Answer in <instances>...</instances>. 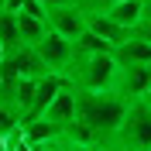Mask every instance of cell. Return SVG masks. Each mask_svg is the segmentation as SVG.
Returning a JSON list of instances; mask_svg holds the SVG:
<instances>
[{
    "instance_id": "cell-1",
    "label": "cell",
    "mask_w": 151,
    "mask_h": 151,
    "mask_svg": "<svg viewBox=\"0 0 151 151\" xmlns=\"http://www.w3.org/2000/svg\"><path fill=\"white\" fill-rule=\"evenodd\" d=\"M124 110H127V100H124L117 89H76L72 124L86 127L96 144H103V141H110L113 134H117Z\"/></svg>"
},
{
    "instance_id": "cell-2",
    "label": "cell",
    "mask_w": 151,
    "mask_h": 151,
    "mask_svg": "<svg viewBox=\"0 0 151 151\" xmlns=\"http://www.w3.org/2000/svg\"><path fill=\"white\" fill-rule=\"evenodd\" d=\"M65 79L76 89H113L117 62H113L110 52H76L72 48V62L65 69Z\"/></svg>"
},
{
    "instance_id": "cell-3",
    "label": "cell",
    "mask_w": 151,
    "mask_h": 151,
    "mask_svg": "<svg viewBox=\"0 0 151 151\" xmlns=\"http://www.w3.org/2000/svg\"><path fill=\"white\" fill-rule=\"evenodd\" d=\"M110 141L124 151H151V96L127 100L120 127H117V134Z\"/></svg>"
},
{
    "instance_id": "cell-4",
    "label": "cell",
    "mask_w": 151,
    "mask_h": 151,
    "mask_svg": "<svg viewBox=\"0 0 151 151\" xmlns=\"http://www.w3.org/2000/svg\"><path fill=\"white\" fill-rule=\"evenodd\" d=\"M45 62L35 55V48L31 45H14L7 48V55L0 58V79H14V76H28V79H38V76H45Z\"/></svg>"
},
{
    "instance_id": "cell-5",
    "label": "cell",
    "mask_w": 151,
    "mask_h": 151,
    "mask_svg": "<svg viewBox=\"0 0 151 151\" xmlns=\"http://www.w3.org/2000/svg\"><path fill=\"white\" fill-rule=\"evenodd\" d=\"M31 48H35V55L45 62L48 72H62V76H65L69 62H72V41H65V38L55 35V31H45Z\"/></svg>"
},
{
    "instance_id": "cell-6",
    "label": "cell",
    "mask_w": 151,
    "mask_h": 151,
    "mask_svg": "<svg viewBox=\"0 0 151 151\" xmlns=\"http://www.w3.org/2000/svg\"><path fill=\"white\" fill-rule=\"evenodd\" d=\"M45 24L48 31L62 35L65 41H76V38L86 31V10L79 4H65V7H48L45 10Z\"/></svg>"
},
{
    "instance_id": "cell-7",
    "label": "cell",
    "mask_w": 151,
    "mask_h": 151,
    "mask_svg": "<svg viewBox=\"0 0 151 151\" xmlns=\"http://www.w3.org/2000/svg\"><path fill=\"white\" fill-rule=\"evenodd\" d=\"M113 89H117L124 100L151 96V65H117Z\"/></svg>"
},
{
    "instance_id": "cell-8",
    "label": "cell",
    "mask_w": 151,
    "mask_h": 151,
    "mask_svg": "<svg viewBox=\"0 0 151 151\" xmlns=\"http://www.w3.org/2000/svg\"><path fill=\"white\" fill-rule=\"evenodd\" d=\"M110 55H113L117 65H151V45L144 38H137L134 31L110 48Z\"/></svg>"
},
{
    "instance_id": "cell-9",
    "label": "cell",
    "mask_w": 151,
    "mask_h": 151,
    "mask_svg": "<svg viewBox=\"0 0 151 151\" xmlns=\"http://www.w3.org/2000/svg\"><path fill=\"white\" fill-rule=\"evenodd\" d=\"M72 113H76V89L65 83L55 96H52V103L45 106V113H41V117H45L48 124H55L58 131L65 134V127L72 124Z\"/></svg>"
},
{
    "instance_id": "cell-10",
    "label": "cell",
    "mask_w": 151,
    "mask_h": 151,
    "mask_svg": "<svg viewBox=\"0 0 151 151\" xmlns=\"http://www.w3.org/2000/svg\"><path fill=\"white\" fill-rule=\"evenodd\" d=\"M103 14L113 21V24L134 31V24H141V0H113V4L103 7Z\"/></svg>"
},
{
    "instance_id": "cell-11",
    "label": "cell",
    "mask_w": 151,
    "mask_h": 151,
    "mask_svg": "<svg viewBox=\"0 0 151 151\" xmlns=\"http://www.w3.org/2000/svg\"><path fill=\"white\" fill-rule=\"evenodd\" d=\"M86 28H89V31H96L100 38H106V41H110V48L131 35V28H120V24H113V21L106 17L103 10H93V14H86Z\"/></svg>"
},
{
    "instance_id": "cell-12",
    "label": "cell",
    "mask_w": 151,
    "mask_h": 151,
    "mask_svg": "<svg viewBox=\"0 0 151 151\" xmlns=\"http://www.w3.org/2000/svg\"><path fill=\"white\" fill-rule=\"evenodd\" d=\"M48 31V24H45V17H31V14H17V35H21V41L24 45H35L38 38Z\"/></svg>"
},
{
    "instance_id": "cell-13",
    "label": "cell",
    "mask_w": 151,
    "mask_h": 151,
    "mask_svg": "<svg viewBox=\"0 0 151 151\" xmlns=\"http://www.w3.org/2000/svg\"><path fill=\"white\" fill-rule=\"evenodd\" d=\"M0 41H4V48L21 45V35H17V14H10V10H4V7H0Z\"/></svg>"
},
{
    "instance_id": "cell-14",
    "label": "cell",
    "mask_w": 151,
    "mask_h": 151,
    "mask_svg": "<svg viewBox=\"0 0 151 151\" xmlns=\"http://www.w3.org/2000/svg\"><path fill=\"white\" fill-rule=\"evenodd\" d=\"M72 48H76V52H110V41H106V38H100L96 31L86 28L83 35L72 41Z\"/></svg>"
},
{
    "instance_id": "cell-15",
    "label": "cell",
    "mask_w": 151,
    "mask_h": 151,
    "mask_svg": "<svg viewBox=\"0 0 151 151\" xmlns=\"http://www.w3.org/2000/svg\"><path fill=\"white\" fill-rule=\"evenodd\" d=\"M45 4H41V0H24V7L17 10V14H31V17H45Z\"/></svg>"
},
{
    "instance_id": "cell-16",
    "label": "cell",
    "mask_w": 151,
    "mask_h": 151,
    "mask_svg": "<svg viewBox=\"0 0 151 151\" xmlns=\"http://www.w3.org/2000/svg\"><path fill=\"white\" fill-rule=\"evenodd\" d=\"M76 4H79L86 14H93V10H103L106 4H113V0H76Z\"/></svg>"
},
{
    "instance_id": "cell-17",
    "label": "cell",
    "mask_w": 151,
    "mask_h": 151,
    "mask_svg": "<svg viewBox=\"0 0 151 151\" xmlns=\"http://www.w3.org/2000/svg\"><path fill=\"white\" fill-rule=\"evenodd\" d=\"M134 35H137V38H144V41L151 45V21H141V24H134Z\"/></svg>"
},
{
    "instance_id": "cell-18",
    "label": "cell",
    "mask_w": 151,
    "mask_h": 151,
    "mask_svg": "<svg viewBox=\"0 0 151 151\" xmlns=\"http://www.w3.org/2000/svg\"><path fill=\"white\" fill-rule=\"evenodd\" d=\"M21 7H24V0H7V4H4V10H10V14H17Z\"/></svg>"
},
{
    "instance_id": "cell-19",
    "label": "cell",
    "mask_w": 151,
    "mask_h": 151,
    "mask_svg": "<svg viewBox=\"0 0 151 151\" xmlns=\"http://www.w3.org/2000/svg\"><path fill=\"white\" fill-rule=\"evenodd\" d=\"M141 21H151V0H141Z\"/></svg>"
},
{
    "instance_id": "cell-20",
    "label": "cell",
    "mask_w": 151,
    "mask_h": 151,
    "mask_svg": "<svg viewBox=\"0 0 151 151\" xmlns=\"http://www.w3.org/2000/svg\"><path fill=\"white\" fill-rule=\"evenodd\" d=\"M45 7H65V4H76V0H41Z\"/></svg>"
},
{
    "instance_id": "cell-21",
    "label": "cell",
    "mask_w": 151,
    "mask_h": 151,
    "mask_svg": "<svg viewBox=\"0 0 151 151\" xmlns=\"http://www.w3.org/2000/svg\"><path fill=\"white\" fill-rule=\"evenodd\" d=\"M4 55H7V48H4V41H0V58H4Z\"/></svg>"
},
{
    "instance_id": "cell-22",
    "label": "cell",
    "mask_w": 151,
    "mask_h": 151,
    "mask_svg": "<svg viewBox=\"0 0 151 151\" xmlns=\"http://www.w3.org/2000/svg\"><path fill=\"white\" fill-rule=\"evenodd\" d=\"M4 4H7V0H0V7H4Z\"/></svg>"
},
{
    "instance_id": "cell-23",
    "label": "cell",
    "mask_w": 151,
    "mask_h": 151,
    "mask_svg": "<svg viewBox=\"0 0 151 151\" xmlns=\"http://www.w3.org/2000/svg\"><path fill=\"white\" fill-rule=\"evenodd\" d=\"M0 89H4V79H0Z\"/></svg>"
}]
</instances>
